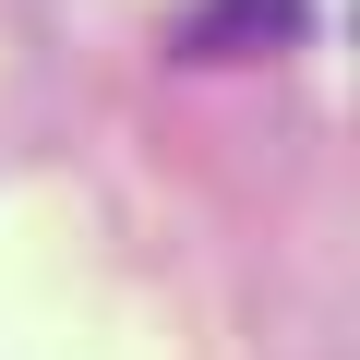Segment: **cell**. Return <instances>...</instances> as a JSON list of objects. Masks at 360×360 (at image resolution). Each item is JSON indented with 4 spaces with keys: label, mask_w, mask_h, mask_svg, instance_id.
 <instances>
[{
    "label": "cell",
    "mask_w": 360,
    "mask_h": 360,
    "mask_svg": "<svg viewBox=\"0 0 360 360\" xmlns=\"http://www.w3.org/2000/svg\"><path fill=\"white\" fill-rule=\"evenodd\" d=\"M300 37V0H205L180 25V60H252V49H288Z\"/></svg>",
    "instance_id": "cell-1"
}]
</instances>
